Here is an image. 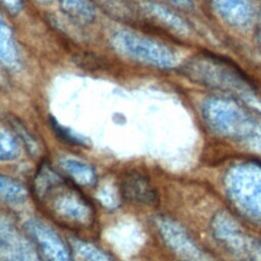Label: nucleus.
<instances>
[{
  "label": "nucleus",
  "instance_id": "nucleus-1",
  "mask_svg": "<svg viewBox=\"0 0 261 261\" xmlns=\"http://www.w3.org/2000/svg\"><path fill=\"white\" fill-rule=\"evenodd\" d=\"M187 73L198 83L233 93L248 103L261 108V103L255 97V89L251 81L227 60L202 54L187 64Z\"/></svg>",
  "mask_w": 261,
  "mask_h": 261
},
{
  "label": "nucleus",
  "instance_id": "nucleus-2",
  "mask_svg": "<svg viewBox=\"0 0 261 261\" xmlns=\"http://www.w3.org/2000/svg\"><path fill=\"white\" fill-rule=\"evenodd\" d=\"M203 115L220 135L261 150V125L233 101L211 98L203 105Z\"/></svg>",
  "mask_w": 261,
  "mask_h": 261
},
{
  "label": "nucleus",
  "instance_id": "nucleus-3",
  "mask_svg": "<svg viewBox=\"0 0 261 261\" xmlns=\"http://www.w3.org/2000/svg\"><path fill=\"white\" fill-rule=\"evenodd\" d=\"M36 182L39 195L49 201L52 210L60 217L79 224H87L92 220L90 204L77 192L62 184L55 172L44 167L39 171Z\"/></svg>",
  "mask_w": 261,
  "mask_h": 261
},
{
  "label": "nucleus",
  "instance_id": "nucleus-4",
  "mask_svg": "<svg viewBox=\"0 0 261 261\" xmlns=\"http://www.w3.org/2000/svg\"><path fill=\"white\" fill-rule=\"evenodd\" d=\"M0 261H43L13 223L0 215Z\"/></svg>",
  "mask_w": 261,
  "mask_h": 261
},
{
  "label": "nucleus",
  "instance_id": "nucleus-5",
  "mask_svg": "<svg viewBox=\"0 0 261 261\" xmlns=\"http://www.w3.org/2000/svg\"><path fill=\"white\" fill-rule=\"evenodd\" d=\"M24 228L50 261H73L60 237L39 219H28Z\"/></svg>",
  "mask_w": 261,
  "mask_h": 261
},
{
  "label": "nucleus",
  "instance_id": "nucleus-6",
  "mask_svg": "<svg viewBox=\"0 0 261 261\" xmlns=\"http://www.w3.org/2000/svg\"><path fill=\"white\" fill-rule=\"evenodd\" d=\"M211 5L217 15L233 28H246L254 17L250 0H211Z\"/></svg>",
  "mask_w": 261,
  "mask_h": 261
},
{
  "label": "nucleus",
  "instance_id": "nucleus-7",
  "mask_svg": "<svg viewBox=\"0 0 261 261\" xmlns=\"http://www.w3.org/2000/svg\"><path fill=\"white\" fill-rule=\"evenodd\" d=\"M120 192L125 199L139 204L153 205L158 201L156 191L148 178L138 172L125 175L121 181Z\"/></svg>",
  "mask_w": 261,
  "mask_h": 261
},
{
  "label": "nucleus",
  "instance_id": "nucleus-8",
  "mask_svg": "<svg viewBox=\"0 0 261 261\" xmlns=\"http://www.w3.org/2000/svg\"><path fill=\"white\" fill-rule=\"evenodd\" d=\"M60 164L76 184L82 186H90L94 184L96 173L94 169L87 163L76 159L64 158L60 161Z\"/></svg>",
  "mask_w": 261,
  "mask_h": 261
},
{
  "label": "nucleus",
  "instance_id": "nucleus-9",
  "mask_svg": "<svg viewBox=\"0 0 261 261\" xmlns=\"http://www.w3.org/2000/svg\"><path fill=\"white\" fill-rule=\"evenodd\" d=\"M28 198L27 190L19 182L0 174V203L20 205Z\"/></svg>",
  "mask_w": 261,
  "mask_h": 261
},
{
  "label": "nucleus",
  "instance_id": "nucleus-10",
  "mask_svg": "<svg viewBox=\"0 0 261 261\" xmlns=\"http://www.w3.org/2000/svg\"><path fill=\"white\" fill-rule=\"evenodd\" d=\"M71 247L82 261H112L106 253L91 243L75 240L71 242Z\"/></svg>",
  "mask_w": 261,
  "mask_h": 261
},
{
  "label": "nucleus",
  "instance_id": "nucleus-11",
  "mask_svg": "<svg viewBox=\"0 0 261 261\" xmlns=\"http://www.w3.org/2000/svg\"><path fill=\"white\" fill-rule=\"evenodd\" d=\"M19 155V147L16 141L7 132L0 129V162L16 159Z\"/></svg>",
  "mask_w": 261,
  "mask_h": 261
},
{
  "label": "nucleus",
  "instance_id": "nucleus-12",
  "mask_svg": "<svg viewBox=\"0 0 261 261\" xmlns=\"http://www.w3.org/2000/svg\"><path fill=\"white\" fill-rule=\"evenodd\" d=\"M52 126H53L54 130L57 133V135L59 136V138H61L62 140L66 141L67 143L76 144V145H83V144H84V142L82 141V139H77V138L74 137L72 134H70L68 129L63 128L62 126H60L58 123H56V122L53 121V120H52Z\"/></svg>",
  "mask_w": 261,
  "mask_h": 261
}]
</instances>
